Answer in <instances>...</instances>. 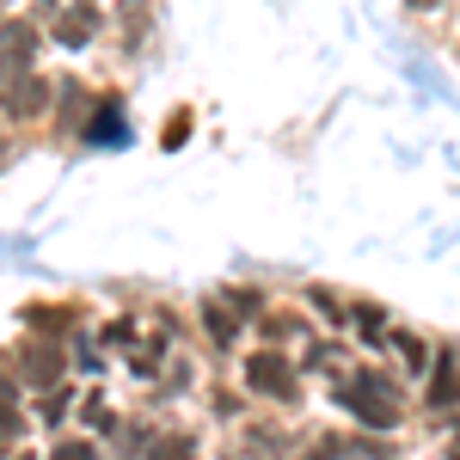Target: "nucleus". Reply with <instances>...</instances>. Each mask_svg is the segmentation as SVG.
<instances>
[{
	"instance_id": "1a4fd4ad",
	"label": "nucleus",
	"mask_w": 460,
	"mask_h": 460,
	"mask_svg": "<svg viewBox=\"0 0 460 460\" xmlns=\"http://www.w3.org/2000/svg\"><path fill=\"white\" fill-rule=\"evenodd\" d=\"M86 37H93V13H86V6H74L68 19H62V43H86Z\"/></svg>"
},
{
	"instance_id": "9d476101",
	"label": "nucleus",
	"mask_w": 460,
	"mask_h": 460,
	"mask_svg": "<svg viewBox=\"0 0 460 460\" xmlns=\"http://www.w3.org/2000/svg\"><path fill=\"white\" fill-rule=\"evenodd\" d=\"M49 460H99V448H93V442H56Z\"/></svg>"
},
{
	"instance_id": "423d86ee",
	"label": "nucleus",
	"mask_w": 460,
	"mask_h": 460,
	"mask_svg": "<svg viewBox=\"0 0 460 460\" xmlns=\"http://www.w3.org/2000/svg\"><path fill=\"white\" fill-rule=\"evenodd\" d=\"M86 136H93V142H99V147H105V142H111V147H123V111H99Z\"/></svg>"
},
{
	"instance_id": "f8f14e48",
	"label": "nucleus",
	"mask_w": 460,
	"mask_h": 460,
	"mask_svg": "<svg viewBox=\"0 0 460 460\" xmlns=\"http://www.w3.org/2000/svg\"><path fill=\"white\" fill-rule=\"evenodd\" d=\"M455 460H460V442H455Z\"/></svg>"
},
{
	"instance_id": "9b49d317",
	"label": "nucleus",
	"mask_w": 460,
	"mask_h": 460,
	"mask_svg": "<svg viewBox=\"0 0 460 460\" xmlns=\"http://www.w3.org/2000/svg\"><path fill=\"white\" fill-rule=\"evenodd\" d=\"M429 399H436V405H448V399H460V381H455V375H442V381H436V393H429Z\"/></svg>"
},
{
	"instance_id": "f03ea898",
	"label": "nucleus",
	"mask_w": 460,
	"mask_h": 460,
	"mask_svg": "<svg viewBox=\"0 0 460 460\" xmlns=\"http://www.w3.org/2000/svg\"><path fill=\"white\" fill-rule=\"evenodd\" d=\"M246 375H252V387H258V393H270V399H288V393H295V381H288V362H283V356H270V350H264V356H252V368H246Z\"/></svg>"
},
{
	"instance_id": "20e7f679",
	"label": "nucleus",
	"mask_w": 460,
	"mask_h": 460,
	"mask_svg": "<svg viewBox=\"0 0 460 460\" xmlns=\"http://www.w3.org/2000/svg\"><path fill=\"white\" fill-rule=\"evenodd\" d=\"M13 362L25 368V381H43V387L62 375V350H56V344H19V356H13Z\"/></svg>"
},
{
	"instance_id": "6e6552de",
	"label": "nucleus",
	"mask_w": 460,
	"mask_h": 460,
	"mask_svg": "<svg viewBox=\"0 0 460 460\" xmlns=\"http://www.w3.org/2000/svg\"><path fill=\"white\" fill-rule=\"evenodd\" d=\"M203 319H209L215 344H234V332H240V325H234V319H227V307H221V301H209V307H203Z\"/></svg>"
},
{
	"instance_id": "0eeeda50",
	"label": "nucleus",
	"mask_w": 460,
	"mask_h": 460,
	"mask_svg": "<svg viewBox=\"0 0 460 460\" xmlns=\"http://www.w3.org/2000/svg\"><path fill=\"white\" fill-rule=\"evenodd\" d=\"M190 455H197V442H190V436H160V442L147 448V460H190Z\"/></svg>"
},
{
	"instance_id": "f257e3e1",
	"label": "nucleus",
	"mask_w": 460,
	"mask_h": 460,
	"mask_svg": "<svg viewBox=\"0 0 460 460\" xmlns=\"http://www.w3.org/2000/svg\"><path fill=\"white\" fill-rule=\"evenodd\" d=\"M338 399H344V411H350V418H362L368 429H387L393 424V405H399L393 381H387V375H375V368H356L350 387L338 393Z\"/></svg>"
},
{
	"instance_id": "39448f33",
	"label": "nucleus",
	"mask_w": 460,
	"mask_h": 460,
	"mask_svg": "<svg viewBox=\"0 0 460 460\" xmlns=\"http://www.w3.org/2000/svg\"><path fill=\"white\" fill-rule=\"evenodd\" d=\"M37 56V31L31 25H6L0 31V68H25Z\"/></svg>"
},
{
	"instance_id": "7ed1b4c3",
	"label": "nucleus",
	"mask_w": 460,
	"mask_h": 460,
	"mask_svg": "<svg viewBox=\"0 0 460 460\" xmlns=\"http://www.w3.org/2000/svg\"><path fill=\"white\" fill-rule=\"evenodd\" d=\"M43 105H49V80L19 74V80H13V93H6V117H37Z\"/></svg>"
}]
</instances>
